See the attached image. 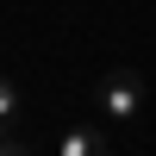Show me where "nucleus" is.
Segmentation results:
<instances>
[{
  "mask_svg": "<svg viewBox=\"0 0 156 156\" xmlns=\"http://www.w3.org/2000/svg\"><path fill=\"white\" fill-rule=\"evenodd\" d=\"M56 150H62V156H106L112 137H106V131H87V125H75V131L56 137Z\"/></svg>",
  "mask_w": 156,
  "mask_h": 156,
  "instance_id": "nucleus-2",
  "label": "nucleus"
},
{
  "mask_svg": "<svg viewBox=\"0 0 156 156\" xmlns=\"http://www.w3.org/2000/svg\"><path fill=\"white\" fill-rule=\"evenodd\" d=\"M94 112L112 119V125L137 119V112H144V75H137V69H106L94 81Z\"/></svg>",
  "mask_w": 156,
  "mask_h": 156,
  "instance_id": "nucleus-1",
  "label": "nucleus"
},
{
  "mask_svg": "<svg viewBox=\"0 0 156 156\" xmlns=\"http://www.w3.org/2000/svg\"><path fill=\"white\" fill-rule=\"evenodd\" d=\"M19 106H25V94H19V81H12L6 69H0V137L19 125Z\"/></svg>",
  "mask_w": 156,
  "mask_h": 156,
  "instance_id": "nucleus-3",
  "label": "nucleus"
}]
</instances>
